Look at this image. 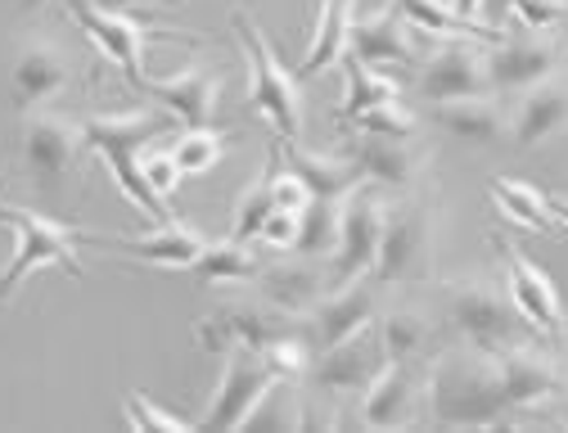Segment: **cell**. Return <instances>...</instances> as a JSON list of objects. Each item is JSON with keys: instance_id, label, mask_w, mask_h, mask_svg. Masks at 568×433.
I'll use <instances>...</instances> for the list:
<instances>
[{"instance_id": "25", "label": "cell", "mask_w": 568, "mask_h": 433, "mask_svg": "<svg viewBox=\"0 0 568 433\" xmlns=\"http://www.w3.org/2000/svg\"><path fill=\"white\" fill-rule=\"evenodd\" d=\"M100 244L113 249V253L140 258V262H150V266H163V271H190L203 258V249H207V240L194 226L176 222V216H172L168 226H159L154 235H145V240H100Z\"/></svg>"}, {"instance_id": "14", "label": "cell", "mask_w": 568, "mask_h": 433, "mask_svg": "<svg viewBox=\"0 0 568 433\" xmlns=\"http://www.w3.org/2000/svg\"><path fill=\"white\" fill-rule=\"evenodd\" d=\"M284 330H290V321H284V312H275L271 303L266 308H257V303H226V308H217L212 316H203L194 325V348L207 352V356H226L235 348L262 352Z\"/></svg>"}, {"instance_id": "32", "label": "cell", "mask_w": 568, "mask_h": 433, "mask_svg": "<svg viewBox=\"0 0 568 433\" xmlns=\"http://www.w3.org/2000/svg\"><path fill=\"white\" fill-rule=\"evenodd\" d=\"M338 226H343V199H312L303 208L294 253H303V258H329L338 249Z\"/></svg>"}, {"instance_id": "21", "label": "cell", "mask_w": 568, "mask_h": 433, "mask_svg": "<svg viewBox=\"0 0 568 433\" xmlns=\"http://www.w3.org/2000/svg\"><path fill=\"white\" fill-rule=\"evenodd\" d=\"M68 72H73V68H68V54L54 41H45V37L23 41L19 54H14V68H10V87H14L19 109L50 104L68 87Z\"/></svg>"}, {"instance_id": "28", "label": "cell", "mask_w": 568, "mask_h": 433, "mask_svg": "<svg viewBox=\"0 0 568 433\" xmlns=\"http://www.w3.org/2000/svg\"><path fill=\"white\" fill-rule=\"evenodd\" d=\"M347 23H352V0H325L321 19H316V32H312V46H307L303 63L294 68L298 82H307V78H316V72L334 68L347 54Z\"/></svg>"}, {"instance_id": "7", "label": "cell", "mask_w": 568, "mask_h": 433, "mask_svg": "<svg viewBox=\"0 0 568 433\" xmlns=\"http://www.w3.org/2000/svg\"><path fill=\"white\" fill-rule=\"evenodd\" d=\"M384 216H388V203L379 190H352L343 199V226H338V249L329 253V289L338 284H352L375 271V258H379V240H384Z\"/></svg>"}, {"instance_id": "31", "label": "cell", "mask_w": 568, "mask_h": 433, "mask_svg": "<svg viewBox=\"0 0 568 433\" xmlns=\"http://www.w3.org/2000/svg\"><path fill=\"white\" fill-rule=\"evenodd\" d=\"M338 63H343V72H347V91H343V109H338L347 122L362 118V113L375 109V104L397 100V82L384 78V72H375V63H366V59H357V54H343Z\"/></svg>"}, {"instance_id": "9", "label": "cell", "mask_w": 568, "mask_h": 433, "mask_svg": "<svg viewBox=\"0 0 568 433\" xmlns=\"http://www.w3.org/2000/svg\"><path fill=\"white\" fill-rule=\"evenodd\" d=\"M429 253H434V216L424 203H402L388 208L384 216V240H379V258L371 280L388 284H406L429 271Z\"/></svg>"}, {"instance_id": "6", "label": "cell", "mask_w": 568, "mask_h": 433, "mask_svg": "<svg viewBox=\"0 0 568 433\" xmlns=\"http://www.w3.org/2000/svg\"><path fill=\"white\" fill-rule=\"evenodd\" d=\"M501 249V266H506V294L510 303L519 308V316L550 343V348H564L568 343V312H564V299L555 280L515 244V240H496Z\"/></svg>"}, {"instance_id": "10", "label": "cell", "mask_w": 568, "mask_h": 433, "mask_svg": "<svg viewBox=\"0 0 568 433\" xmlns=\"http://www.w3.org/2000/svg\"><path fill=\"white\" fill-rule=\"evenodd\" d=\"M491 356H496V371H501L510 411H541V406L559 402L568 389V375L559 366V348H541V339L501 348Z\"/></svg>"}, {"instance_id": "45", "label": "cell", "mask_w": 568, "mask_h": 433, "mask_svg": "<svg viewBox=\"0 0 568 433\" xmlns=\"http://www.w3.org/2000/svg\"><path fill=\"white\" fill-rule=\"evenodd\" d=\"M550 212H555L559 226H568V199H564V194H550Z\"/></svg>"}, {"instance_id": "23", "label": "cell", "mask_w": 568, "mask_h": 433, "mask_svg": "<svg viewBox=\"0 0 568 433\" xmlns=\"http://www.w3.org/2000/svg\"><path fill=\"white\" fill-rule=\"evenodd\" d=\"M347 54H357L366 63H410V23L402 19V10H379V14H357L352 10L347 23Z\"/></svg>"}, {"instance_id": "13", "label": "cell", "mask_w": 568, "mask_h": 433, "mask_svg": "<svg viewBox=\"0 0 568 433\" xmlns=\"http://www.w3.org/2000/svg\"><path fill=\"white\" fill-rule=\"evenodd\" d=\"M379 299H384V284L371 275L329 289L312 308V352H329L347 339L366 334L371 321H379Z\"/></svg>"}, {"instance_id": "39", "label": "cell", "mask_w": 568, "mask_h": 433, "mask_svg": "<svg viewBox=\"0 0 568 433\" xmlns=\"http://www.w3.org/2000/svg\"><path fill=\"white\" fill-rule=\"evenodd\" d=\"M528 32H555L568 23V0H501Z\"/></svg>"}, {"instance_id": "38", "label": "cell", "mask_w": 568, "mask_h": 433, "mask_svg": "<svg viewBox=\"0 0 568 433\" xmlns=\"http://www.w3.org/2000/svg\"><path fill=\"white\" fill-rule=\"evenodd\" d=\"M262 361L271 366V375H275L280 384H294V380H303V375L312 371V343L298 339L294 330H284L280 339H271V343L262 348Z\"/></svg>"}, {"instance_id": "42", "label": "cell", "mask_w": 568, "mask_h": 433, "mask_svg": "<svg viewBox=\"0 0 568 433\" xmlns=\"http://www.w3.org/2000/svg\"><path fill=\"white\" fill-rule=\"evenodd\" d=\"M145 177H150V185H154V194L168 203L172 194H176V185H181V168H176V159L172 154H145Z\"/></svg>"}, {"instance_id": "19", "label": "cell", "mask_w": 568, "mask_h": 433, "mask_svg": "<svg viewBox=\"0 0 568 433\" xmlns=\"http://www.w3.org/2000/svg\"><path fill=\"white\" fill-rule=\"evenodd\" d=\"M257 289H262V303H271L275 312L284 316H312V308L329 294V271L321 266V258H284L275 266H266L257 275Z\"/></svg>"}, {"instance_id": "40", "label": "cell", "mask_w": 568, "mask_h": 433, "mask_svg": "<svg viewBox=\"0 0 568 433\" xmlns=\"http://www.w3.org/2000/svg\"><path fill=\"white\" fill-rule=\"evenodd\" d=\"M352 122H357L362 135H415V118L406 113L402 100L375 104V109H366L362 118H352Z\"/></svg>"}, {"instance_id": "24", "label": "cell", "mask_w": 568, "mask_h": 433, "mask_svg": "<svg viewBox=\"0 0 568 433\" xmlns=\"http://www.w3.org/2000/svg\"><path fill=\"white\" fill-rule=\"evenodd\" d=\"M352 159L362 168V181H375L384 190H402L415 181L424 150L415 144V135H366L357 150H352Z\"/></svg>"}, {"instance_id": "27", "label": "cell", "mask_w": 568, "mask_h": 433, "mask_svg": "<svg viewBox=\"0 0 568 433\" xmlns=\"http://www.w3.org/2000/svg\"><path fill=\"white\" fill-rule=\"evenodd\" d=\"M280 154L284 163H290L316 199H347L352 190L362 185V168L357 159H338V154H321V150H307V144L290 140V135H280Z\"/></svg>"}, {"instance_id": "20", "label": "cell", "mask_w": 568, "mask_h": 433, "mask_svg": "<svg viewBox=\"0 0 568 433\" xmlns=\"http://www.w3.org/2000/svg\"><path fill=\"white\" fill-rule=\"evenodd\" d=\"M384 361H388V356H379L371 343H362V334L347 339V343H338V348H329V352H316L312 371H307L312 393H321L325 402H329V397L366 393V384L379 375Z\"/></svg>"}, {"instance_id": "17", "label": "cell", "mask_w": 568, "mask_h": 433, "mask_svg": "<svg viewBox=\"0 0 568 433\" xmlns=\"http://www.w3.org/2000/svg\"><path fill=\"white\" fill-rule=\"evenodd\" d=\"M145 95L163 104L181 127H207L222 104V78L203 63H185L172 78H145Z\"/></svg>"}, {"instance_id": "34", "label": "cell", "mask_w": 568, "mask_h": 433, "mask_svg": "<svg viewBox=\"0 0 568 433\" xmlns=\"http://www.w3.org/2000/svg\"><path fill=\"white\" fill-rule=\"evenodd\" d=\"M429 343V321L410 308H388L379 316V348L388 361H415Z\"/></svg>"}, {"instance_id": "33", "label": "cell", "mask_w": 568, "mask_h": 433, "mask_svg": "<svg viewBox=\"0 0 568 433\" xmlns=\"http://www.w3.org/2000/svg\"><path fill=\"white\" fill-rule=\"evenodd\" d=\"M397 10H402V19L410 23V28H419V32H438V37H483V41H501L491 28H483V23H469V19H460L447 0H397Z\"/></svg>"}, {"instance_id": "37", "label": "cell", "mask_w": 568, "mask_h": 433, "mask_svg": "<svg viewBox=\"0 0 568 433\" xmlns=\"http://www.w3.org/2000/svg\"><path fill=\"white\" fill-rule=\"evenodd\" d=\"M122 420H126L131 429H145V433H190V429H199V420L159 406L154 397H145L140 389L126 393V402H122Z\"/></svg>"}, {"instance_id": "12", "label": "cell", "mask_w": 568, "mask_h": 433, "mask_svg": "<svg viewBox=\"0 0 568 433\" xmlns=\"http://www.w3.org/2000/svg\"><path fill=\"white\" fill-rule=\"evenodd\" d=\"M63 10L78 19V28L122 68V78L145 91V78H150V63H145V41H150V28H140L135 19H126L122 10H104L95 0H63Z\"/></svg>"}, {"instance_id": "2", "label": "cell", "mask_w": 568, "mask_h": 433, "mask_svg": "<svg viewBox=\"0 0 568 433\" xmlns=\"http://www.w3.org/2000/svg\"><path fill=\"white\" fill-rule=\"evenodd\" d=\"M424 406H429V420L443 429H487L501 424L510 411L506 402V384L501 371H496L491 352H447L434 361V371L424 375Z\"/></svg>"}, {"instance_id": "43", "label": "cell", "mask_w": 568, "mask_h": 433, "mask_svg": "<svg viewBox=\"0 0 568 433\" xmlns=\"http://www.w3.org/2000/svg\"><path fill=\"white\" fill-rule=\"evenodd\" d=\"M95 6H104V10H131V6H163V10H172V6H181V0H95Z\"/></svg>"}, {"instance_id": "3", "label": "cell", "mask_w": 568, "mask_h": 433, "mask_svg": "<svg viewBox=\"0 0 568 433\" xmlns=\"http://www.w3.org/2000/svg\"><path fill=\"white\" fill-rule=\"evenodd\" d=\"M0 222L14 231V258H10L6 271H0V303L14 299V289L28 284L41 266H63L68 275L87 280V266H82V258H78V244L91 240V235L54 222V216L14 208V203H0Z\"/></svg>"}, {"instance_id": "16", "label": "cell", "mask_w": 568, "mask_h": 433, "mask_svg": "<svg viewBox=\"0 0 568 433\" xmlns=\"http://www.w3.org/2000/svg\"><path fill=\"white\" fill-rule=\"evenodd\" d=\"M483 91H491V87H487V50H478V46L447 41L419 63V95L429 104L483 95Z\"/></svg>"}, {"instance_id": "11", "label": "cell", "mask_w": 568, "mask_h": 433, "mask_svg": "<svg viewBox=\"0 0 568 433\" xmlns=\"http://www.w3.org/2000/svg\"><path fill=\"white\" fill-rule=\"evenodd\" d=\"M280 380L271 375V366L262 361V352L253 348H235L226 352V366H222V384L212 393L207 411L199 415V424L207 429H240L253 420V411L262 406V397L275 389Z\"/></svg>"}, {"instance_id": "29", "label": "cell", "mask_w": 568, "mask_h": 433, "mask_svg": "<svg viewBox=\"0 0 568 433\" xmlns=\"http://www.w3.org/2000/svg\"><path fill=\"white\" fill-rule=\"evenodd\" d=\"M190 271H194L199 284H231V280H257L262 275V262H257V253H253L248 240L226 235L217 244H207L203 258Z\"/></svg>"}, {"instance_id": "1", "label": "cell", "mask_w": 568, "mask_h": 433, "mask_svg": "<svg viewBox=\"0 0 568 433\" xmlns=\"http://www.w3.org/2000/svg\"><path fill=\"white\" fill-rule=\"evenodd\" d=\"M176 127V118L163 109V104H150V109H135V113H109V118H87L82 122V135H87V150L104 159L113 185L150 216L154 226H168L172 212L168 203L154 194L150 177H145V159H140V150H145L150 140L168 135Z\"/></svg>"}, {"instance_id": "41", "label": "cell", "mask_w": 568, "mask_h": 433, "mask_svg": "<svg viewBox=\"0 0 568 433\" xmlns=\"http://www.w3.org/2000/svg\"><path fill=\"white\" fill-rule=\"evenodd\" d=\"M298 222H303V212L271 208L253 244H257V249H266V253H294V244H298Z\"/></svg>"}, {"instance_id": "5", "label": "cell", "mask_w": 568, "mask_h": 433, "mask_svg": "<svg viewBox=\"0 0 568 433\" xmlns=\"http://www.w3.org/2000/svg\"><path fill=\"white\" fill-rule=\"evenodd\" d=\"M447 321H452V325L465 334V343L478 348V352H501V348L541 339V334L519 316V308L510 303V294L491 289L487 280H452V284H447Z\"/></svg>"}, {"instance_id": "4", "label": "cell", "mask_w": 568, "mask_h": 433, "mask_svg": "<svg viewBox=\"0 0 568 433\" xmlns=\"http://www.w3.org/2000/svg\"><path fill=\"white\" fill-rule=\"evenodd\" d=\"M231 28L244 46V59H248V104L280 131L298 140L303 135V91H298V78L294 72H284V63L275 59V50L266 46L262 28L253 14L235 10L231 14Z\"/></svg>"}, {"instance_id": "30", "label": "cell", "mask_w": 568, "mask_h": 433, "mask_svg": "<svg viewBox=\"0 0 568 433\" xmlns=\"http://www.w3.org/2000/svg\"><path fill=\"white\" fill-rule=\"evenodd\" d=\"M491 203L501 208L515 226H528V231H555V212H550V194H541L537 185L528 181H491L487 185Z\"/></svg>"}, {"instance_id": "15", "label": "cell", "mask_w": 568, "mask_h": 433, "mask_svg": "<svg viewBox=\"0 0 568 433\" xmlns=\"http://www.w3.org/2000/svg\"><path fill=\"white\" fill-rule=\"evenodd\" d=\"M559 68V41L550 32H528V37H501L487 50V87L491 91H528Z\"/></svg>"}, {"instance_id": "35", "label": "cell", "mask_w": 568, "mask_h": 433, "mask_svg": "<svg viewBox=\"0 0 568 433\" xmlns=\"http://www.w3.org/2000/svg\"><path fill=\"white\" fill-rule=\"evenodd\" d=\"M226 154V131H212V127H185V135H176L172 144V159L181 168V177H203L222 163Z\"/></svg>"}, {"instance_id": "18", "label": "cell", "mask_w": 568, "mask_h": 433, "mask_svg": "<svg viewBox=\"0 0 568 433\" xmlns=\"http://www.w3.org/2000/svg\"><path fill=\"white\" fill-rule=\"evenodd\" d=\"M424 375H415L410 361H384L379 375L362 393V424L366 429H402L419 415Z\"/></svg>"}, {"instance_id": "8", "label": "cell", "mask_w": 568, "mask_h": 433, "mask_svg": "<svg viewBox=\"0 0 568 433\" xmlns=\"http://www.w3.org/2000/svg\"><path fill=\"white\" fill-rule=\"evenodd\" d=\"M82 150H87L82 122L63 118L54 109H23V163L41 190H59L68 172L78 168Z\"/></svg>"}, {"instance_id": "26", "label": "cell", "mask_w": 568, "mask_h": 433, "mask_svg": "<svg viewBox=\"0 0 568 433\" xmlns=\"http://www.w3.org/2000/svg\"><path fill=\"white\" fill-rule=\"evenodd\" d=\"M434 122L465 144H501L510 135V118L501 113V104L491 100V91L483 95H460V100H443L434 109Z\"/></svg>"}, {"instance_id": "46", "label": "cell", "mask_w": 568, "mask_h": 433, "mask_svg": "<svg viewBox=\"0 0 568 433\" xmlns=\"http://www.w3.org/2000/svg\"><path fill=\"white\" fill-rule=\"evenodd\" d=\"M37 6H45V0H19V10H37Z\"/></svg>"}, {"instance_id": "36", "label": "cell", "mask_w": 568, "mask_h": 433, "mask_svg": "<svg viewBox=\"0 0 568 433\" xmlns=\"http://www.w3.org/2000/svg\"><path fill=\"white\" fill-rule=\"evenodd\" d=\"M271 208H275V203H271V168H262V172L240 190V199H235V222H231V235L253 244Z\"/></svg>"}, {"instance_id": "22", "label": "cell", "mask_w": 568, "mask_h": 433, "mask_svg": "<svg viewBox=\"0 0 568 433\" xmlns=\"http://www.w3.org/2000/svg\"><path fill=\"white\" fill-rule=\"evenodd\" d=\"M559 131H568V87L546 78L519 95V109L510 118V140L515 150H537V144L555 140Z\"/></svg>"}, {"instance_id": "44", "label": "cell", "mask_w": 568, "mask_h": 433, "mask_svg": "<svg viewBox=\"0 0 568 433\" xmlns=\"http://www.w3.org/2000/svg\"><path fill=\"white\" fill-rule=\"evenodd\" d=\"M447 6L460 14V19H469V23H478L483 19V6H487V0H447Z\"/></svg>"}]
</instances>
